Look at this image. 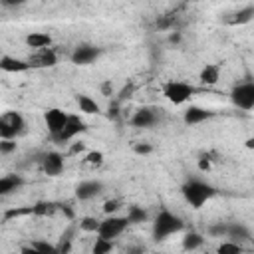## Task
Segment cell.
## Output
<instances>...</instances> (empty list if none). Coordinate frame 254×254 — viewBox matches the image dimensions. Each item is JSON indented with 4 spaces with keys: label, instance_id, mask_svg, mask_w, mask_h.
<instances>
[{
    "label": "cell",
    "instance_id": "8d00e7d4",
    "mask_svg": "<svg viewBox=\"0 0 254 254\" xmlns=\"http://www.w3.org/2000/svg\"><path fill=\"white\" fill-rule=\"evenodd\" d=\"M198 169H200L202 173H208V171L212 169V159H208V155H202V157L198 159Z\"/></svg>",
    "mask_w": 254,
    "mask_h": 254
},
{
    "label": "cell",
    "instance_id": "b9f144b4",
    "mask_svg": "<svg viewBox=\"0 0 254 254\" xmlns=\"http://www.w3.org/2000/svg\"><path fill=\"white\" fill-rule=\"evenodd\" d=\"M85 151V143H73L71 147H69V155H77V153H83Z\"/></svg>",
    "mask_w": 254,
    "mask_h": 254
},
{
    "label": "cell",
    "instance_id": "277c9868",
    "mask_svg": "<svg viewBox=\"0 0 254 254\" xmlns=\"http://www.w3.org/2000/svg\"><path fill=\"white\" fill-rule=\"evenodd\" d=\"M194 93V87L183 79H169L163 83V95L167 101H171L173 105H183L187 103Z\"/></svg>",
    "mask_w": 254,
    "mask_h": 254
},
{
    "label": "cell",
    "instance_id": "7402d4cb",
    "mask_svg": "<svg viewBox=\"0 0 254 254\" xmlns=\"http://www.w3.org/2000/svg\"><path fill=\"white\" fill-rule=\"evenodd\" d=\"M32 210H34V216H52L54 212L60 210V204L52 202V200H40V202L32 204Z\"/></svg>",
    "mask_w": 254,
    "mask_h": 254
},
{
    "label": "cell",
    "instance_id": "ee69618b",
    "mask_svg": "<svg viewBox=\"0 0 254 254\" xmlns=\"http://www.w3.org/2000/svg\"><path fill=\"white\" fill-rule=\"evenodd\" d=\"M244 147H246V149H254V137L246 139V141H244Z\"/></svg>",
    "mask_w": 254,
    "mask_h": 254
},
{
    "label": "cell",
    "instance_id": "ba28073f",
    "mask_svg": "<svg viewBox=\"0 0 254 254\" xmlns=\"http://www.w3.org/2000/svg\"><path fill=\"white\" fill-rule=\"evenodd\" d=\"M85 129H87V125H85V121H83L79 115H69L65 127L62 129V133H60L58 137H54V141H58V143H69L71 139H75V137H77L79 133H83Z\"/></svg>",
    "mask_w": 254,
    "mask_h": 254
},
{
    "label": "cell",
    "instance_id": "83f0119b",
    "mask_svg": "<svg viewBox=\"0 0 254 254\" xmlns=\"http://www.w3.org/2000/svg\"><path fill=\"white\" fill-rule=\"evenodd\" d=\"M220 254H238V252H242L244 250V246L240 244V242H236V240H230V238H226L224 242H220L218 244V248H216Z\"/></svg>",
    "mask_w": 254,
    "mask_h": 254
},
{
    "label": "cell",
    "instance_id": "52a82bcc",
    "mask_svg": "<svg viewBox=\"0 0 254 254\" xmlns=\"http://www.w3.org/2000/svg\"><path fill=\"white\" fill-rule=\"evenodd\" d=\"M67 117H69V113H65L60 107H52L44 113V121H46V127H48V133L52 135V139L62 133V129L67 123Z\"/></svg>",
    "mask_w": 254,
    "mask_h": 254
},
{
    "label": "cell",
    "instance_id": "5b68a950",
    "mask_svg": "<svg viewBox=\"0 0 254 254\" xmlns=\"http://www.w3.org/2000/svg\"><path fill=\"white\" fill-rule=\"evenodd\" d=\"M129 226V220H127V214L125 216H117V214H107L103 220H101V224H99V230H97V234L99 236H103V238H109V240H113V238H117V236H121L123 232H125V228Z\"/></svg>",
    "mask_w": 254,
    "mask_h": 254
},
{
    "label": "cell",
    "instance_id": "d6a6232c",
    "mask_svg": "<svg viewBox=\"0 0 254 254\" xmlns=\"http://www.w3.org/2000/svg\"><path fill=\"white\" fill-rule=\"evenodd\" d=\"M16 151V139H0V155L6 157Z\"/></svg>",
    "mask_w": 254,
    "mask_h": 254
},
{
    "label": "cell",
    "instance_id": "e0dca14e",
    "mask_svg": "<svg viewBox=\"0 0 254 254\" xmlns=\"http://www.w3.org/2000/svg\"><path fill=\"white\" fill-rule=\"evenodd\" d=\"M75 103H77L79 111H81V113H85V115H97V113H101L99 103H97V101H95L91 95L77 93V95H75Z\"/></svg>",
    "mask_w": 254,
    "mask_h": 254
},
{
    "label": "cell",
    "instance_id": "f35d334b",
    "mask_svg": "<svg viewBox=\"0 0 254 254\" xmlns=\"http://www.w3.org/2000/svg\"><path fill=\"white\" fill-rule=\"evenodd\" d=\"M99 89H101V93L107 95V97L113 95V83H111V79H105V81L99 85Z\"/></svg>",
    "mask_w": 254,
    "mask_h": 254
},
{
    "label": "cell",
    "instance_id": "8fae6325",
    "mask_svg": "<svg viewBox=\"0 0 254 254\" xmlns=\"http://www.w3.org/2000/svg\"><path fill=\"white\" fill-rule=\"evenodd\" d=\"M157 119H159V113L155 107H139L133 113V117L129 119V123L137 129H147V127H153L157 123Z\"/></svg>",
    "mask_w": 254,
    "mask_h": 254
},
{
    "label": "cell",
    "instance_id": "8992f818",
    "mask_svg": "<svg viewBox=\"0 0 254 254\" xmlns=\"http://www.w3.org/2000/svg\"><path fill=\"white\" fill-rule=\"evenodd\" d=\"M230 99L240 109H254V81L234 85V89L230 91Z\"/></svg>",
    "mask_w": 254,
    "mask_h": 254
},
{
    "label": "cell",
    "instance_id": "ab89813d",
    "mask_svg": "<svg viewBox=\"0 0 254 254\" xmlns=\"http://www.w3.org/2000/svg\"><path fill=\"white\" fill-rule=\"evenodd\" d=\"M4 8H18V6H24L28 0H0Z\"/></svg>",
    "mask_w": 254,
    "mask_h": 254
},
{
    "label": "cell",
    "instance_id": "f546056e",
    "mask_svg": "<svg viewBox=\"0 0 254 254\" xmlns=\"http://www.w3.org/2000/svg\"><path fill=\"white\" fill-rule=\"evenodd\" d=\"M34 216V210H32V206H22V208H10V210H6L4 212V220L8 222V220H12V218H18V216Z\"/></svg>",
    "mask_w": 254,
    "mask_h": 254
},
{
    "label": "cell",
    "instance_id": "4fadbf2b",
    "mask_svg": "<svg viewBox=\"0 0 254 254\" xmlns=\"http://www.w3.org/2000/svg\"><path fill=\"white\" fill-rule=\"evenodd\" d=\"M42 169L48 177H58L64 173V155L58 151H50L42 159Z\"/></svg>",
    "mask_w": 254,
    "mask_h": 254
},
{
    "label": "cell",
    "instance_id": "5bb4252c",
    "mask_svg": "<svg viewBox=\"0 0 254 254\" xmlns=\"http://www.w3.org/2000/svg\"><path fill=\"white\" fill-rule=\"evenodd\" d=\"M214 117V111L212 109H206V107H200V105H189L185 109V115H183V121L187 125H198L206 119Z\"/></svg>",
    "mask_w": 254,
    "mask_h": 254
},
{
    "label": "cell",
    "instance_id": "7a4b0ae2",
    "mask_svg": "<svg viewBox=\"0 0 254 254\" xmlns=\"http://www.w3.org/2000/svg\"><path fill=\"white\" fill-rule=\"evenodd\" d=\"M183 226H185V222H183L181 216L173 214L171 210H161L157 214L155 222H153V230L151 232H153V238L155 240H167L169 236L181 232Z\"/></svg>",
    "mask_w": 254,
    "mask_h": 254
},
{
    "label": "cell",
    "instance_id": "484cf974",
    "mask_svg": "<svg viewBox=\"0 0 254 254\" xmlns=\"http://www.w3.org/2000/svg\"><path fill=\"white\" fill-rule=\"evenodd\" d=\"M22 252H58V246H54L46 240H34L30 246H24Z\"/></svg>",
    "mask_w": 254,
    "mask_h": 254
},
{
    "label": "cell",
    "instance_id": "30bf717a",
    "mask_svg": "<svg viewBox=\"0 0 254 254\" xmlns=\"http://www.w3.org/2000/svg\"><path fill=\"white\" fill-rule=\"evenodd\" d=\"M28 62L32 64V67H54L58 64V54L52 48H40V50H32Z\"/></svg>",
    "mask_w": 254,
    "mask_h": 254
},
{
    "label": "cell",
    "instance_id": "d6986e66",
    "mask_svg": "<svg viewBox=\"0 0 254 254\" xmlns=\"http://www.w3.org/2000/svg\"><path fill=\"white\" fill-rule=\"evenodd\" d=\"M79 228V226H77ZM73 224H69L62 234H60V240H58V252L60 254H67V252H71V248H73V240H75V230H77Z\"/></svg>",
    "mask_w": 254,
    "mask_h": 254
},
{
    "label": "cell",
    "instance_id": "d590c367",
    "mask_svg": "<svg viewBox=\"0 0 254 254\" xmlns=\"http://www.w3.org/2000/svg\"><path fill=\"white\" fill-rule=\"evenodd\" d=\"M133 91H135V85H133V83L125 85V87H123V89L119 91V97H117V101H119V103H123L125 99H129V97L133 95Z\"/></svg>",
    "mask_w": 254,
    "mask_h": 254
},
{
    "label": "cell",
    "instance_id": "3957f363",
    "mask_svg": "<svg viewBox=\"0 0 254 254\" xmlns=\"http://www.w3.org/2000/svg\"><path fill=\"white\" fill-rule=\"evenodd\" d=\"M26 133V119L20 111H4L0 115V139H16Z\"/></svg>",
    "mask_w": 254,
    "mask_h": 254
},
{
    "label": "cell",
    "instance_id": "cb8c5ba5",
    "mask_svg": "<svg viewBox=\"0 0 254 254\" xmlns=\"http://www.w3.org/2000/svg\"><path fill=\"white\" fill-rule=\"evenodd\" d=\"M202 244H204V238L198 232H187L185 238H183V248L185 250H198Z\"/></svg>",
    "mask_w": 254,
    "mask_h": 254
},
{
    "label": "cell",
    "instance_id": "2e32d148",
    "mask_svg": "<svg viewBox=\"0 0 254 254\" xmlns=\"http://www.w3.org/2000/svg\"><path fill=\"white\" fill-rule=\"evenodd\" d=\"M24 185V179H22V175H4L2 179H0V194L2 196H8V194H12V192H16L20 187Z\"/></svg>",
    "mask_w": 254,
    "mask_h": 254
},
{
    "label": "cell",
    "instance_id": "44dd1931",
    "mask_svg": "<svg viewBox=\"0 0 254 254\" xmlns=\"http://www.w3.org/2000/svg\"><path fill=\"white\" fill-rule=\"evenodd\" d=\"M198 79H200V83H204V85H214V83H218V79H220V65H218V64H206V65L200 69Z\"/></svg>",
    "mask_w": 254,
    "mask_h": 254
},
{
    "label": "cell",
    "instance_id": "e575fe53",
    "mask_svg": "<svg viewBox=\"0 0 254 254\" xmlns=\"http://www.w3.org/2000/svg\"><path fill=\"white\" fill-rule=\"evenodd\" d=\"M133 151L137 155H149V153H153V145L151 143H135L133 145Z\"/></svg>",
    "mask_w": 254,
    "mask_h": 254
},
{
    "label": "cell",
    "instance_id": "7bdbcfd3",
    "mask_svg": "<svg viewBox=\"0 0 254 254\" xmlns=\"http://www.w3.org/2000/svg\"><path fill=\"white\" fill-rule=\"evenodd\" d=\"M181 38H183V36H181L179 30H171V34H169V42H171V44H179Z\"/></svg>",
    "mask_w": 254,
    "mask_h": 254
},
{
    "label": "cell",
    "instance_id": "ac0fdd59",
    "mask_svg": "<svg viewBox=\"0 0 254 254\" xmlns=\"http://www.w3.org/2000/svg\"><path fill=\"white\" fill-rule=\"evenodd\" d=\"M226 238L236 240V242L242 244V242H248V240L252 238V234H250V228H248L246 224H242V222H230V224H228Z\"/></svg>",
    "mask_w": 254,
    "mask_h": 254
},
{
    "label": "cell",
    "instance_id": "9c48e42d",
    "mask_svg": "<svg viewBox=\"0 0 254 254\" xmlns=\"http://www.w3.org/2000/svg\"><path fill=\"white\" fill-rule=\"evenodd\" d=\"M101 50L97 46H91V44H81L77 46L73 52H71V62L75 65H89L93 64L97 58H99Z\"/></svg>",
    "mask_w": 254,
    "mask_h": 254
},
{
    "label": "cell",
    "instance_id": "9a60e30c",
    "mask_svg": "<svg viewBox=\"0 0 254 254\" xmlns=\"http://www.w3.org/2000/svg\"><path fill=\"white\" fill-rule=\"evenodd\" d=\"M0 69L2 71H8V73H22V71L32 69V64L28 60H20V58H14V56L4 54L0 58Z\"/></svg>",
    "mask_w": 254,
    "mask_h": 254
},
{
    "label": "cell",
    "instance_id": "74e56055",
    "mask_svg": "<svg viewBox=\"0 0 254 254\" xmlns=\"http://www.w3.org/2000/svg\"><path fill=\"white\" fill-rule=\"evenodd\" d=\"M173 18H169V16H161L159 20H157V26H159V30H171L173 28Z\"/></svg>",
    "mask_w": 254,
    "mask_h": 254
},
{
    "label": "cell",
    "instance_id": "ffe728a7",
    "mask_svg": "<svg viewBox=\"0 0 254 254\" xmlns=\"http://www.w3.org/2000/svg\"><path fill=\"white\" fill-rule=\"evenodd\" d=\"M26 46L32 50H40V48H50L52 46V36L48 32H32L26 36Z\"/></svg>",
    "mask_w": 254,
    "mask_h": 254
},
{
    "label": "cell",
    "instance_id": "4316f807",
    "mask_svg": "<svg viewBox=\"0 0 254 254\" xmlns=\"http://www.w3.org/2000/svg\"><path fill=\"white\" fill-rule=\"evenodd\" d=\"M111 250H113V240L103 238V236H99V234H97V238H95V242H93L91 252H93V254H107V252H111Z\"/></svg>",
    "mask_w": 254,
    "mask_h": 254
},
{
    "label": "cell",
    "instance_id": "f1b7e54d",
    "mask_svg": "<svg viewBox=\"0 0 254 254\" xmlns=\"http://www.w3.org/2000/svg\"><path fill=\"white\" fill-rule=\"evenodd\" d=\"M99 224H101V220L95 218V216H83V218L77 222L79 230H83V232H97V230H99Z\"/></svg>",
    "mask_w": 254,
    "mask_h": 254
},
{
    "label": "cell",
    "instance_id": "836d02e7",
    "mask_svg": "<svg viewBox=\"0 0 254 254\" xmlns=\"http://www.w3.org/2000/svg\"><path fill=\"white\" fill-rule=\"evenodd\" d=\"M119 208H121V200L119 198H109V200L103 202V212L105 214H115Z\"/></svg>",
    "mask_w": 254,
    "mask_h": 254
},
{
    "label": "cell",
    "instance_id": "7c38bea8",
    "mask_svg": "<svg viewBox=\"0 0 254 254\" xmlns=\"http://www.w3.org/2000/svg\"><path fill=\"white\" fill-rule=\"evenodd\" d=\"M103 192V183L97 181V179H87V181H81L77 187H75V196L79 200H91L95 196H99Z\"/></svg>",
    "mask_w": 254,
    "mask_h": 254
},
{
    "label": "cell",
    "instance_id": "603a6c76",
    "mask_svg": "<svg viewBox=\"0 0 254 254\" xmlns=\"http://www.w3.org/2000/svg\"><path fill=\"white\" fill-rule=\"evenodd\" d=\"M127 220L129 224H139V222H145L147 220V210L139 204H131L127 208Z\"/></svg>",
    "mask_w": 254,
    "mask_h": 254
},
{
    "label": "cell",
    "instance_id": "4dcf8cb0",
    "mask_svg": "<svg viewBox=\"0 0 254 254\" xmlns=\"http://www.w3.org/2000/svg\"><path fill=\"white\" fill-rule=\"evenodd\" d=\"M226 232H228V222H216L208 226V234L214 238H226Z\"/></svg>",
    "mask_w": 254,
    "mask_h": 254
},
{
    "label": "cell",
    "instance_id": "d4e9b609",
    "mask_svg": "<svg viewBox=\"0 0 254 254\" xmlns=\"http://www.w3.org/2000/svg\"><path fill=\"white\" fill-rule=\"evenodd\" d=\"M254 20V6H244V8H240L238 12H234V16H232V24H238V26H242V24H248V22H252Z\"/></svg>",
    "mask_w": 254,
    "mask_h": 254
},
{
    "label": "cell",
    "instance_id": "60d3db41",
    "mask_svg": "<svg viewBox=\"0 0 254 254\" xmlns=\"http://www.w3.org/2000/svg\"><path fill=\"white\" fill-rule=\"evenodd\" d=\"M107 115H109V119H117V117H119V101H117V99L109 105V113H107Z\"/></svg>",
    "mask_w": 254,
    "mask_h": 254
},
{
    "label": "cell",
    "instance_id": "1f68e13d",
    "mask_svg": "<svg viewBox=\"0 0 254 254\" xmlns=\"http://www.w3.org/2000/svg\"><path fill=\"white\" fill-rule=\"evenodd\" d=\"M103 153L101 151H89L87 155H85V159H83V163H87V165H91V167H99V165H103Z\"/></svg>",
    "mask_w": 254,
    "mask_h": 254
},
{
    "label": "cell",
    "instance_id": "6da1fadb",
    "mask_svg": "<svg viewBox=\"0 0 254 254\" xmlns=\"http://www.w3.org/2000/svg\"><path fill=\"white\" fill-rule=\"evenodd\" d=\"M214 194H216V189H214L212 185L204 183V181L192 179V181H189V183L183 185V196H185V200H187L192 208H200V206L206 204Z\"/></svg>",
    "mask_w": 254,
    "mask_h": 254
}]
</instances>
